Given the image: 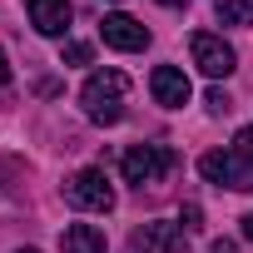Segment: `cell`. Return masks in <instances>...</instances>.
Instances as JSON below:
<instances>
[{
    "label": "cell",
    "mask_w": 253,
    "mask_h": 253,
    "mask_svg": "<svg viewBox=\"0 0 253 253\" xmlns=\"http://www.w3.org/2000/svg\"><path fill=\"white\" fill-rule=\"evenodd\" d=\"M124 94H129V75L124 70H94L80 89V104L94 124H119L124 119Z\"/></svg>",
    "instance_id": "cell-1"
},
{
    "label": "cell",
    "mask_w": 253,
    "mask_h": 253,
    "mask_svg": "<svg viewBox=\"0 0 253 253\" xmlns=\"http://www.w3.org/2000/svg\"><path fill=\"white\" fill-rule=\"evenodd\" d=\"M179 164V154L174 149H164V144H134V149H124V159H119V169H124V179L129 184H159L169 169Z\"/></svg>",
    "instance_id": "cell-2"
},
{
    "label": "cell",
    "mask_w": 253,
    "mask_h": 253,
    "mask_svg": "<svg viewBox=\"0 0 253 253\" xmlns=\"http://www.w3.org/2000/svg\"><path fill=\"white\" fill-rule=\"evenodd\" d=\"M65 199L75 209H89V213H109L114 209V189L104 179V169H80L70 184H65Z\"/></svg>",
    "instance_id": "cell-3"
},
{
    "label": "cell",
    "mask_w": 253,
    "mask_h": 253,
    "mask_svg": "<svg viewBox=\"0 0 253 253\" xmlns=\"http://www.w3.org/2000/svg\"><path fill=\"white\" fill-rule=\"evenodd\" d=\"M189 55H194V65H199L209 80H223V75H233V65H238L233 45H228L223 35H209V30H199V35L189 40Z\"/></svg>",
    "instance_id": "cell-4"
},
{
    "label": "cell",
    "mask_w": 253,
    "mask_h": 253,
    "mask_svg": "<svg viewBox=\"0 0 253 253\" xmlns=\"http://www.w3.org/2000/svg\"><path fill=\"white\" fill-rule=\"evenodd\" d=\"M184 243H189L184 223H164V218H154V223H139V228H134L129 253H184Z\"/></svg>",
    "instance_id": "cell-5"
},
{
    "label": "cell",
    "mask_w": 253,
    "mask_h": 253,
    "mask_svg": "<svg viewBox=\"0 0 253 253\" xmlns=\"http://www.w3.org/2000/svg\"><path fill=\"white\" fill-rule=\"evenodd\" d=\"M149 89H154V99H159L164 109H184V104L194 99V84H189V75H184L179 65H154Z\"/></svg>",
    "instance_id": "cell-6"
},
{
    "label": "cell",
    "mask_w": 253,
    "mask_h": 253,
    "mask_svg": "<svg viewBox=\"0 0 253 253\" xmlns=\"http://www.w3.org/2000/svg\"><path fill=\"white\" fill-rule=\"evenodd\" d=\"M199 174L209 184H218V189H253V174L238 169V154H223V149H209L199 159Z\"/></svg>",
    "instance_id": "cell-7"
},
{
    "label": "cell",
    "mask_w": 253,
    "mask_h": 253,
    "mask_svg": "<svg viewBox=\"0 0 253 253\" xmlns=\"http://www.w3.org/2000/svg\"><path fill=\"white\" fill-rule=\"evenodd\" d=\"M99 40L109 50H144L149 45V30L134 20V15H104L99 20Z\"/></svg>",
    "instance_id": "cell-8"
},
{
    "label": "cell",
    "mask_w": 253,
    "mask_h": 253,
    "mask_svg": "<svg viewBox=\"0 0 253 253\" xmlns=\"http://www.w3.org/2000/svg\"><path fill=\"white\" fill-rule=\"evenodd\" d=\"M30 25L40 30V35H65L70 30V20H75V10H70V0H30Z\"/></svg>",
    "instance_id": "cell-9"
},
{
    "label": "cell",
    "mask_w": 253,
    "mask_h": 253,
    "mask_svg": "<svg viewBox=\"0 0 253 253\" xmlns=\"http://www.w3.org/2000/svg\"><path fill=\"white\" fill-rule=\"evenodd\" d=\"M60 248L65 253H109V243H104V233L94 223H70L60 233Z\"/></svg>",
    "instance_id": "cell-10"
},
{
    "label": "cell",
    "mask_w": 253,
    "mask_h": 253,
    "mask_svg": "<svg viewBox=\"0 0 253 253\" xmlns=\"http://www.w3.org/2000/svg\"><path fill=\"white\" fill-rule=\"evenodd\" d=\"M213 10L223 25H248L253 20V0H213Z\"/></svg>",
    "instance_id": "cell-11"
},
{
    "label": "cell",
    "mask_w": 253,
    "mask_h": 253,
    "mask_svg": "<svg viewBox=\"0 0 253 253\" xmlns=\"http://www.w3.org/2000/svg\"><path fill=\"white\" fill-rule=\"evenodd\" d=\"M233 154L248 164V174H253V124H248V129H238L233 134Z\"/></svg>",
    "instance_id": "cell-12"
},
{
    "label": "cell",
    "mask_w": 253,
    "mask_h": 253,
    "mask_svg": "<svg viewBox=\"0 0 253 253\" xmlns=\"http://www.w3.org/2000/svg\"><path fill=\"white\" fill-rule=\"evenodd\" d=\"M60 60H65V65H89V60H94V50L75 40V45H65V55H60Z\"/></svg>",
    "instance_id": "cell-13"
},
{
    "label": "cell",
    "mask_w": 253,
    "mask_h": 253,
    "mask_svg": "<svg viewBox=\"0 0 253 253\" xmlns=\"http://www.w3.org/2000/svg\"><path fill=\"white\" fill-rule=\"evenodd\" d=\"M199 218H204V213H199V204H184V213H179L184 233H194V228H199Z\"/></svg>",
    "instance_id": "cell-14"
},
{
    "label": "cell",
    "mask_w": 253,
    "mask_h": 253,
    "mask_svg": "<svg viewBox=\"0 0 253 253\" xmlns=\"http://www.w3.org/2000/svg\"><path fill=\"white\" fill-rule=\"evenodd\" d=\"M209 109H213V114H223V109H233V104H228V94H223V89H209Z\"/></svg>",
    "instance_id": "cell-15"
},
{
    "label": "cell",
    "mask_w": 253,
    "mask_h": 253,
    "mask_svg": "<svg viewBox=\"0 0 253 253\" xmlns=\"http://www.w3.org/2000/svg\"><path fill=\"white\" fill-rule=\"evenodd\" d=\"M0 84H10V60H5V50H0Z\"/></svg>",
    "instance_id": "cell-16"
},
{
    "label": "cell",
    "mask_w": 253,
    "mask_h": 253,
    "mask_svg": "<svg viewBox=\"0 0 253 253\" xmlns=\"http://www.w3.org/2000/svg\"><path fill=\"white\" fill-rule=\"evenodd\" d=\"M209 253H238V248H233V243H228V238H218V243H213V248H209Z\"/></svg>",
    "instance_id": "cell-17"
},
{
    "label": "cell",
    "mask_w": 253,
    "mask_h": 253,
    "mask_svg": "<svg viewBox=\"0 0 253 253\" xmlns=\"http://www.w3.org/2000/svg\"><path fill=\"white\" fill-rule=\"evenodd\" d=\"M243 238L253 243V213H243Z\"/></svg>",
    "instance_id": "cell-18"
},
{
    "label": "cell",
    "mask_w": 253,
    "mask_h": 253,
    "mask_svg": "<svg viewBox=\"0 0 253 253\" xmlns=\"http://www.w3.org/2000/svg\"><path fill=\"white\" fill-rule=\"evenodd\" d=\"M159 5H184V0H159Z\"/></svg>",
    "instance_id": "cell-19"
},
{
    "label": "cell",
    "mask_w": 253,
    "mask_h": 253,
    "mask_svg": "<svg viewBox=\"0 0 253 253\" xmlns=\"http://www.w3.org/2000/svg\"><path fill=\"white\" fill-rule=\"evenodd\" d=\"M25 253H35V248H25Z\"/></svg>",
    "instance_id": "cell-20"
}]
</instances>
